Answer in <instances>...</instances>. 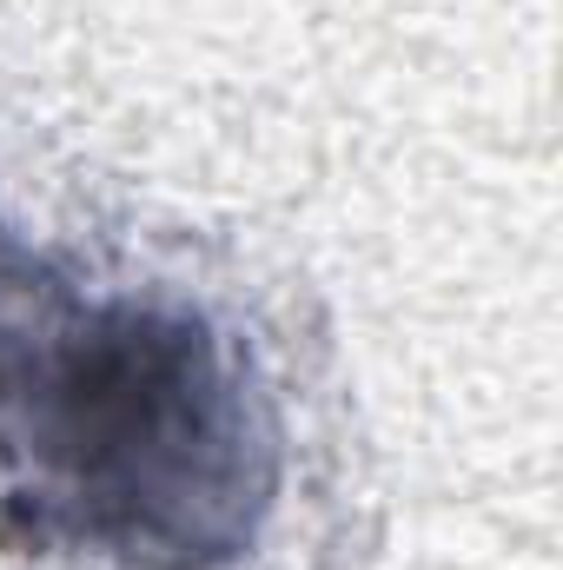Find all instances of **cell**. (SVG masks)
<instances>
[{"instance_id":"obj_1","label":"cell","mask_w":563,"mask_h":570,"mask_svg":"<svg viewBox=\"0 0 563 570\" xmlns=\"http://www.w3.org/2000/svg\"><path fill=\"white\" fill-rule=\"evenodd\" d=\"M273 444L246 358L192 305L87 292L0 226V531L219 570L273 504Z\"/></svg>"}]
</instances>
